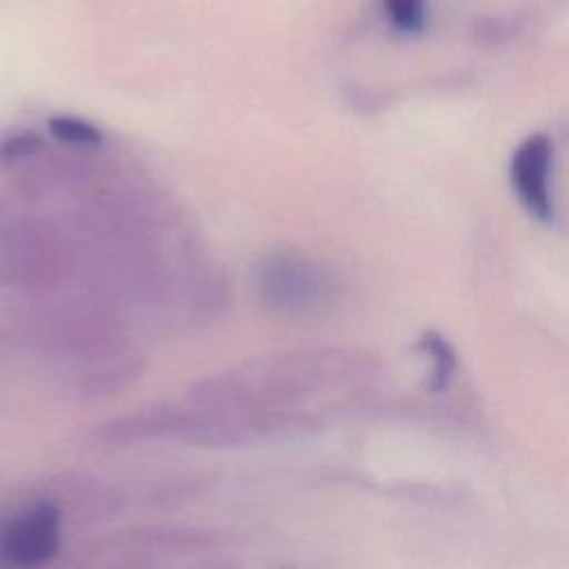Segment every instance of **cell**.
Segmentation results:
<instances>
[{
	"mask_svg": "<svg viewBox=\"0 0 569 569\" xmlns=\"http://www.w3.org/2000/svg\"><path fill=\"white\" fill-rule=\"evenodd\" d=\"M258 296L276 313H302L327 300L331 282L311 260L273 253L258 267Z\"/></svg>",
	"mask_w": 569,
	"mask_h": 569,
	"instance_id": "6da1fadb",
	"label": "cell"
},
{
	"mask_svg": "<svg viewBox=\"0 0 569 569\" xmlns=\"http://www.w3.org/2000/svg\"><path fill=\"white\" fill-rule=\"evenodd\" d=\"M60 549V511L51 502L20 509L0 527V562L38 567Z\"/></svg>",
	"mask_w": 569,
	"mask_h": 569,
	"instance_id": "7a4b0ae2",
	"label": "cell"
},
{
	"mask_svg": "<svg viewBox=\"0 0 569 569\" xmlns=\"http://www.w3.org/2000/svg\"><path fill=\"white\" fill-rule=\"evenodd\" d=\"M553 144L545 133H533L525 138L513 151L509 176L520 204L538 220H551V176Z\"/></svg>",
	"mask_w": 569,
	"mask_h": 569,
	"instance_id": "3957f363",
	"label": "cell"
},
{
	"mask_svg": "<svg viewBox=\"0 0 569 569\" xmlns=\"http://www.w3.org/2000/svg\"><path fill=\"white\" fill-rule=\"evenodd\" d=\"M49 133L64 144L71 147H80V149H93L100 147L102 142V133L98 127H93L91 122L82 120V118H73V116H53L47 122Z\"/></svg>",
	"mask_w": 569,
	"mask_h": 569,
	"instance_id": "277c9868",
	"label": "cell"
},
{
	"mask_svg": "<svg viewBox=\"0 0 569 569\" xmlns=\"http://www.w3.org/2000/svg\"><path fill=\"white\" fill-rule=\"evenodd\" d=\"M420 347L422 351L429 356L431 360V380H429V387L431 389H445L449 378H451V371L456 367V356L451 351V347L447 345V340H442L440 336L436 333H425L420 338Z\"/></svg>",
	"mask_w": 569,
	"mask_h": 569,
	"instance_id": "5b68a950",
	"label": "cell"
},
{
	"mask_svg": "<svg viewBox=\"0 0 569 569\" xmlns=\"http://www.w3.org/2000/svg\"><path fill=\"white\" fill-rule=\"evenodd\" d=\"M389 24L402 33H416L427 20V0H382Z\"/></svg>",
	"mask_w": 569,
	"mask_h": 569,
	"instance_id": "8992f818",
	"label": "cell"
},
{
	"mask_svg": "<svg viewBox=\"0 0 569 569\" xmlns=\"http://www.w3.org/2000/svg\"><path fill=\"white\" fill-rule=\"evenodd\" d=\"M40 149H42V140L38 136L20 133V136H13V138H9L0 144V158L2 160H18V158L33 156Z\"/></svg>",
	"mask_w": 569,
	"mask_h": 569,
	"instance_id": "52a82bcc",
	"label": "cell"
},
{
	"mask_svg": "<svg viewBox=\"0 0 569 569\" xmlns=\"http://www.w3.org/2000/svg\"><path fill=\"white\" fill-rule=\"evenodd\" d=\"M511 31H513V24L507 18H498V16H491L478 24V33L482 36V40H489V42L507 40Z\"/></svg>",
	"mask_w": 569,
	"mask_h": 569,
	"instance_id": "ba28073f",
	"label": "cell"
}]
</instances>
